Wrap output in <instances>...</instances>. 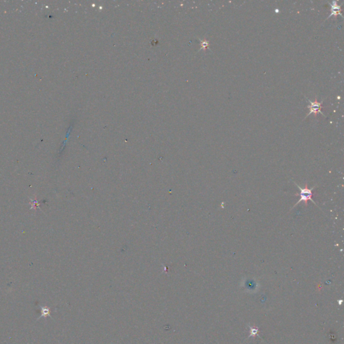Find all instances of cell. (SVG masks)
Returning <instances> with one entry per match:
<instances>
[{
	"label": "cell",
	"instance_id": "obj_5",
	"mask_svg": "<svg viewBox=\"0 0 344 344\" xmlns=\"http://www.w3.org/2000/svg\"><path fill=\"white\" fill-rule=\"evenodd\" d=\"M258 335V329H255V328H253V327H251V335Z\"/></svg>",
	"mask_w": 344,
	"mask_h": 344
},
{
	"label": "cell",
	"instance_id": "obj_2",
	"mask_svg": "<svg viewBox=\"0 0 344 344\" xmlns=\"http://www.w3.org/2000/svg\"><path fill=\"white\" fill-rule=\"evenodd\" d=\"M300 189V194H298L297 195H299L300 196V199L299 200V202H298V203H299L301 202V201H303L305 203L307 204V201H308L309 200H311L312 202H314V200H312V189H308L307 188H305L304 189H302L299 186H297ZM297 203V204H298Z\"/></svg>",
	"mask_w": 344,
	"mask_h": 344
},
{
	"label": "cell",
	"instance_id": "obj_1",
	"mask_svg": "<svg viewBox=\"0 0 344 344\" xmlns=\"http://www.w3.org/2000/svg\"><path fill=\"white\" fill-rule=\"evenodd\" d=\"M307 100H308V101H309V103H310V104L308 106V108L309 109V113L307 114L305 118H306L307 116H309V115L312 114L314 116H317V115L319 113L321 114H322L323 116H324L323 112L321 111V108H322L321 105H322V104H323L322 103L323 101H321V102H319V101H317V97L315 98V99H314V101H311L310 100H309V99H307Z\"/></svg>",
	"mask_w": 344,
	"mask_h": 344
},
{
	"label": "cell",
	"instance_id": "obj_6",
	"mask_svg": "<svg viewBox=\"0 0 344 344\" xmlns=\"http://www.w3.org/2000/svg\"><path fill=\"white\" fill-rule=\"evenodd\" d=\"M202 48H203V49H205V48L207 47V46L208 45V41L206 40H203L202 42Z\"/></svg>",
	"mask_w": 344,
	"mask_h": 344
},
{
	"label": "cell",
	"instance_id": "obj_3",
	"mask_svg": "<svg viewBox=\"0 0 344 344\" xmlns=\"http://www.w3.org/2000/svg\"><path fill=\"white\" fill-rule=\"evenodd\" d=\"M329 4H330L331 6V14L329 16L327 17L328 19L329 18H331V16H334L335 18H337V16L338 15L341 16V17L342 16V14H341V6L338 4V2L335 1H333L332 2H329Z\"/></svg>",
	"mask_w": 344,
	"mask_h": 344
},
{
	"label": "cell",
	"instance_id": "obj_4",
	"mask_svg": "<svg viewBox=\"0 0 344 344\" xmlns=\"http://www.w3.org/2000/svg\"><path fill=\"white\" fill-rule=\"evenodd\" d=\"M40 309H41V315L40 317L38 318V319H40L41 317H45L46 318L47 316H48L49 317H51L50 316V308H47V307H40Z\"/></svg>",
	"mask_w": 344,
	"mask_h": 344
}]
</instances>
